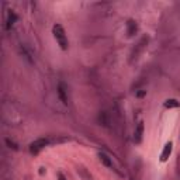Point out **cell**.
Returning <instances> with one entry per match:
<instances>
[{"label": "cell", "mask_w": 180, "mask_h": 180, "mask_svg": "<svg viewBox=\"0 0 180 180\" xmlns=\"http://www.w3.org/2000/svg\"><path fill=\"white\" fill-rule=\"evenodd\" d=\"M47 145H48V139L39 138V139H37V141L31 142V145H30V152L34 153V155H37V153H38L42 148H45Z\"/></svg>", "instance_id": "cell-2"}, {"label": "cell", "mask_w": 180, "mask_h": 180, "mask_svg": "<svg viewBox=\"0 0 180 180\" xmlns=\"http://www.w3.org/2000/svg\"><path fill=\"white\" fill-rule=\"evenodd\" d=\"M58 93H59V97H61V100L63 101V103H68V99H66V96H65V93H66V90H65V84L63 83H61L59 84V89H58Z\"/></svg>", "instance_id": "cell-5"}, {"label": "cell", "mask_w": 180, "mask_h": 180, "mask_svg": "<svg viewBox=\"0 0 180 180\" xmlns=\"http://www.w3.org/2000/svg\"><path fill=\"white\" fill-rule=\"evenodd\" d=\"M180 103L177 100H174V99H170V100H166V103H165V107L167 108H174V107H179Z\"/></svg>", "instance_id": "cell-8"}, {"label": "cell", "mask_w": 180, "mask_h": 180, "mask_svg": "<svg viewBox=\"0 0 180 180\" xmlns=\"http://www.w3.org/2000/svg\"><path fill=\"white\" fill-rule=\"evenodd\" d=\"M58 179H59V180H66L65 177H63V174H62V173H59V174H58Z\"/></svg>", "instance_id": "cell-11"}, {"label": "cell", "mask_w": 180, "mask_h": 180, "mask_svg": "<svg viewBox=\"0 0 180 180\" xmlns=\"http://www.w3.org/2000/svg\"><path fill=\"white\" fill-rule=\"evenodd\" d=\"M6 144H7V145H9V148H11V149H14V151H17V145H16V144H14V142H11L10 141V139H9V138H7L6 139Z\"/></svg>", "instance_id": "cell-10"}, {"label": "cell", "mask_w": 180, "mask_h": 180, "mask_svg": "<svg viewBox=\"0 0 180 180\" xmlns=\"http://www.w3.org/2000/svg\"><path fill=\"white\" fill-rule=\"evenodd\" d=\"M16 20H17V16H16L14 13H11V14H10V17H9V24H7V27L10 28V27H11V24H13V23H14Z\"/></svg>", "instance_id": "cell-9"}, {"label": "cell", "mask_w": 180, "mask_h": 180, "mask_svg": "<svg viewBox=\"0 0 180 180\" xmlns=\"http://www.w3.org/2000/svg\"><path fill=\"white\" fill-rule=\"evenodd\" d=\"M99 158H100V160H101V162H103L107 167H111V166H113V162H111L110 158H108L106 153H100V155H99Z\"/></svg>", "instance_id": "cell-7"}, {"label": "cell", "mask_w": 180, "mask_h": 180, "mask_svg": "<svg viewBox=\"0 0 180 180\" xmlns=\"http://www.w3.org/2000/svg\"><path fill=\"white\" fill-rule=\"evenodd\" d=\"M52 30H54V35H55V38H56V41H58V44L61 45V48L66 49V48H68V41H66L65 30L62 28V25L55 24Z\"/></svg>", "instance_id": "cell-1"}, {"label": "cell", "mask_w": 180, "mask_h": 180, "mask_svg": "<svg viewBox=\"0 0 180 180\" xmlns=\"http://www.w3.org/2000/svg\"><path fill=\"white\" fill-rule=\"evenodd\" d=\"M127 25H128V35H129V37H132V35L137 32V23H135V21H132V20H129Z\"/></svg>", "instance_id": "cell-6"}, {"label": "cell", "mask_w": 180, "mask_h": 180, "mask_svg": "<svg viewBox=\"0 0 180 180\" xmlns=\"http://www.w3.org/2000/svg\"><path fill=\"white\" fill-rule=\"evenodd\" d=\"M172 148H173L172 142H167L166 145H165V148H163V152H162V155H160V160H162V162H166V160L169 159L170 153H172Z\"/></svg>", "instance_id": "cell-4"}, {"label": "cell", "mask_w": 180, "mask_h": 180, "mask_svg": "<svg viewBox=\"0 0 180 180\" xmlns=\"http://www.w3.org/2000/svg\"><path fill=\"white\" fill-rule=\"evenodd\" d=\"M142 134H144V122H139L137 125V128H135V132H134V141L137 144L142 141Z\"/></svg>", "instance_id": "cell-3"}]
</instances>
